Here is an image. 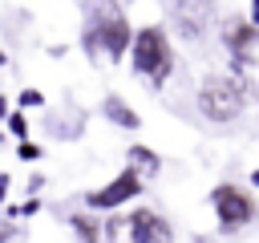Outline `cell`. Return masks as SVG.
<instances>
[{
	"mask_svg": "<svg viewBox=\"0 0 259 243\" xmlns=\"http://www.w3.org/2000/svg\"><path fill=\"white\" fill-rule=\"evenodd\" d=\"M210 207H214L219 227H223L227 235H231V231H239V227H247V223L259 215V207H255L251 190H243V186H235V182H219V186L210 190Z\"/></svg>",
	"mask_w": 259,
	"mask_h": 243,
	"instance_id": "obj_4",
	"label": "cell"
},
{
	"mask_svg": "<svg viewBox=\"0 0 259 243\" xmlns=\"http://www.w3.org/2000/svg\"><path fill=\"white\" fill-rule=\"evenodd\" d=\"M247 20H255V24H259V0H251V16H247Z\"/></svg>",
	"mask_w": 259,
	"mask_h": 243,
	"instance_id": "obj_18",
	"label": "cell"
},
{
	"mask_svg": "<svg viewBox=\"0 0 259 243\" xmlns=\"http://www.w3.org/2000/svg\"><path fill=\"white\" fill-rule=\"evenodd\" d=\"M8 182H12V178H8V174H0V202L8 198Z\"/></svg>",
	"mask_w": 259,
	"mask_h": 243,
	"instance_id": "obj_17",
	"label": "cell"
},
{
	"mask_svg": "<svg viewBox=\"0 0 259 243\" xmlns=\"http://www.w3.org/2000/svg\"><path fill=\"white\" fill-rule=\"evenodd\" d=\"M130 36H134V28H130V20H125V12L109 0V4H101V8L93 12L89 32H85V49H89V57H97V49H101L109 61H121L125 49H130Z\"/></svg>",
	"mask_w": 259,
	"mask_h": 243,
	"instance_id": "obj_2",
	"label": "cell"
},
{
	"mask_svg": "<svg viewBox=\"0 0 259 243\" xmlns=\"http://www.w3.org/2000/svg\"><path fill=\"white\" fill-rule=\"evenodd\" d=\"M69 227H73L81 239H89V243H93V239H101V227H97L89 215H69Z\"/></svg>",
	"mask_w": 259,
	"mask_h": 243,
	"instance_id": "obj_11",
	"label": "cell"
},
{
	"mask_svg": "<svg viewBox=\"0 0 259 243\" xmlns=\"http://www.w3.org/2000/svg\"><path fill=\"white\" fill-rule=\"evenodd\" d=\"M223 40H227V53L235 57V69H243V65H251V61L259 57V24H255V20L235 16V20L223 28Z\"/></svg>",
	"mask_w": 259,
	"mask_h": 243,
	"instance_id": "obj_7",
	"label": "cell"
},
{
	"mask_svg": "<svg viewBox=\"0 0 259 243\" xmlns=\"http://www.w3.org/2000/svg\"><path fill=\"white\" fill-rule=\"evenodd\" d=\"M101 239H125V219H109L101 227Z\"/></svg>",
	"mask_w": 259,
	"mask_h": 243,
	"instance_id": "obj_13",
	"label": "cell"
},
{
	"mask_svg": "<svg viewBox=\"0 0 259 243\" xmlns=\"http://www.w3.org/2000/svg\"><path fill=\"white\" fill-rule=\"evenodd\" d=\"M194 101H198V113L206 122H235L243 113L247 93H243V85L235 77H206L198 85V97Z\"/></svg>",
	"mask_w": 259,
	"mask_h": 243,
	"instance_id": "obj_3",
	"label": "cell"
},
{
	"mask_svg": "<svg viewBox=\"0 0 259 243\" xmlns=\"http://www.w3.org/2000/svg\"><path fill=\"white\" fill-rule=\"evenodd\" d=\"M130 166L142 174V178H154L162 170V158L150 150V146H130Z\"/></svg>",
	"mask_w": 259,
	"mask_h": 243,
	"instance_id": "obj_10",
	"label": "cell"
},
{
	"mask_svg": "<svg viewBox=\"0 0 259 243\" xmlns=\"http://www.w3.org/2000/svg\"><path fill=\"white\" fill-rule=\"evenodd\" d=\"M4 61H8V57H4V49H0V69H4Z\"/></svg>",
	"mask_w": 259,
	"mask_h": 243,
	"instance_id": "obj_21",
	"label": "cell"
},
{
	"mask_svg": "<svg viewBox=\"0 0 259 243\" xmlns=\"http://www.w3.org/2000/svg\"><path fill=\"white\" fill-rule=\"evenodd\" d=\"M4 122H8V134L12 138H28V117L16 109V113H4Z\"/></svg>",
	"mask_w": 259,
	"mask_h": 243,
	"instance_id": "obj_12",
	"label": "cell"
},
{
	"mask_svg": "<svg viewBox=\"0 0 259 243\" xmlns=\"http://www.w3.org/2000/svg\"><path fill=\"white\" fill-rule=\"evenodd\" d=\"M251 182H255V186H259V170H251Z\"/></svg>",
	"mask_w": 259,
	"mask_h": 243,
	"instance_id": "obj_20",
	"label": "cell"
},
{
	"mask_svg": "<svg viewBox=\"0 0 259 243\" xmlns=\"http://www.w3.org/2000/svg\"><path fill=\"white\" fill-rule=\"evenodd\" d=\"M20 105H24V109H36V105H45L40 89H20Z\"/></svg>",
	"mask_w": 259,
	"mask_h": 243,
	"instance_id": "obj_15",
	"label": "cell"
},
{
	"mask_svg": "<svg viewBox=\"0 0 259 243\" xmlns=\"http://www.w3.org/2000/svg\"><path fill=\"white\" fill-rule=\"evenodd\" d=\"M125 53H130L134 73H138V77H150L154 89H162L166 77L174 73V49H170V36H166L162 24L138 28V32L130 36V49H125Z\"/></svg>",
	"mask_w": 259,
	"mask_h": 243,
	"instance_id": "obj_1",
	"label": "cell"
},
{
	"mask_svg": "<svg viewBox=\"0 0 259 243\" xmlns=\"http://www.w3.org/2000/svg\"><path fill=\"white\" fill-rule=\"evenodd\" d=\"M170 16L182 40H202L214 24V0H174Z\"/></svg>",
	"mask_w": 259,
	"mask_h": 243,
	"instance_id": "obj_6",
	"label": "cell"
},
{
	"mask_svg": "<svg viewBox=\"0 0 259 243\" xmlns=\"http://www.w3.org/2000/svg\"><path fill=\"white\" fill-rule=\"evenodd\" d=\"M142 182H146V178H142L134 166H125L117 178H109L105 186L89 190V194H85V207H93V211H117L121 202H130V198L142 194Z\"/></svg>",
	"mask_w": 259,
	"mask_h": 243,
	"instance_id": "obj_5",
	"label": "cell"
},
{
	"mask_svg": "<svg viewBox=\"0 0 259 243\" xmlns=\"http://www.w3.org/2000/svg\"><path fill=\"white\" fill-rule=\"evenodd\" d=\"M101 113H105L113 126H121V130H138V126H142V117L134 113V105H125L117 93H109V97L101 101Z\"/></svg>",
	"mask_w": 259,
	"mask_h": 243,
	"instance_id": "obj_9",
	"label": "cell"
},
{
	"mask_svg": "<svg viewBox=\"0 0 259 243\" xmlns=\"http://www.w3.org/2000/svg\"><path fill=\"white\" fill-rule=\"evenodd\" d=\"M125 239H134V243H162V239H174V227L158 211L138 207L134 215H125Z\"/></svg>",
	"mask_w": 259,
	"mask_h": 243,
	"instance_id": "obj_8",
	"label": "cell"
},
{
	"mask_svg": "<svg viewBox=\"0 0 259 243\" xmlns=\"http://www.w3.org/2000/svg\"><path fill=\"white\" fill-rule=\"evenodd\" d=\"M16 154H20L24 162H36V158H40V146H36V142H28V138H20V146H16Z\"/></svg>",
	"mask_w": 259,
	"mask_h": 243,
	"instance_id": "obj_14",
	"label": "cell"
},
{
	"mask_svg": "<svg viewBox=\"0 0 259 243\" xmlns=\"http://www.w3.org/2000/svg\"><path fill=\"white\" fill-rule=\"evenodd\" d=\"M36 211H40V202H36V198H28V202H20V207H8V215H12V219H16V215H20V219H28V215H36Z\"/></svg>",
	"mask_w": 259,
	"mask_h": 243,
	"instance_id": "obj_16",
	"label": "cell"
},
{
	"mask_svg": "<svg viewBox=\"0 0 259 243\" xmlns=\"http://www.w3.org/2000/svg\"><path fill=\"white\" fill-rule=\"evenodd\" d=\"M4 113H8V97L0 93V117H4Z\"/></svg>",
	"mask_w": 259,
	"mask_h": 243,
	"instance_id": "obj_19",
	"label": "cell"
}]
</instances>
